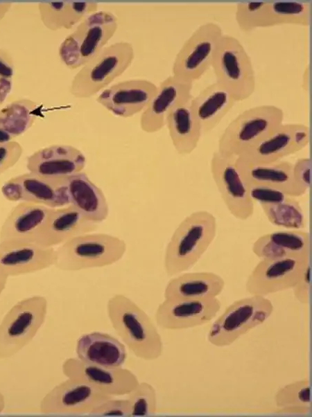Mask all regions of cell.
<instances>
[{
	"label": "cell",
	"mask_w": 312,
	"mask_h": 417,
	"mask_svg": "<svg viewBox=\"0 0 312 417\" xmlns=\"http://www.w3.org/2000/svg\"><path fill=\"white\" fill-rule=\"evenodd\" d=\"M106 310L112 328L137 357L151 361L162 355V339L155 323L134 301L115 294L108 299Z\"/></svg>",
	"instance_id": "obj_1"
},
{
	"label": "cell",
	"mask_w": 312,
	"mask_h": 417,
	"mask_svg": "<svg viewBox=\"0 0 312 417\" xmlns=\"http://www.w3.org/2000/svg\"><path fill=\"white\" fill-rule=\"evenodd\" d=\"M216 232V219L207 211H194L182 220L166 247V275L175 276L193 267L213 242Z\"/></svg>",
	"instance_id": "obj_2"
},
{
	"label": "cell",
	"mask_w": 312,
	"mask_h": 417,
	"mask_svg": "<svg viewBox=\"0 0 312 417\" xmlns=\"http://www.w3.org/2000/svg\"><path fill=\"white\" fill-rule=\"evenodd\" d=\"M127 250L125 241L103 233L77 236L55 249L54 266L63 271L103 267L120 260Z\"/></svg>",
	"instance_id": "obj_3"
},
{
	"label": "cell",
	"mask_w": 312,
	"mask_h": 417,
	"mask_svg": "<svg viewBox=\"0 0 312 417\" xmlns=\"http://www.w3.org/2000/svg\"><path fill=\"white\" fill-rule=\"evenodd\" d=\"M283 110L275 105H262L248 108L234 118L220 134L217 151L237 157L275 132L282 123Z\"/></svg>",
	"instance_id": "obj_4"
},
{
	"label": "cell",
	"mask_w": 312,
	"mask_h": 417,
	"mask_svg": "<svg viewBox=\"0 0 312 417\" xmlns=\"http://www.w3.org/2000/svg\"><path fill=\"white\" fill-rule=\"evenodd\" d=\"M117 28V17L113 13L101 10L90 14L61 42V61L72 70L82 67L105 48Z\"/></svg>",
	"instance_id": "obj_5"
},
{
	"label": "cell",
	"mask_w": 312,
	"mask_h": 417,
	"mask_svg": "<svg viewBox=\"0 0 312 417\" xmlns=\"http://www.w3.org/2000/svg\"><path fill=\"white\" fill-rule=\"evenodd\" d=\"M134 57V48L128 42H117L105 47L74 76L69 88L71 94L76 98L93 96L121 76Z\"/></svg>",
	"instance_id": "obj_6"
},
{
	"label": "cell",
	"mask_w": 312,
	"mask_h": 417,
	"mask_svg": "<svg viewBox=\"0 0 312 417\" xmlns=\"http://www.w3.org/2000/svg\"><path fill=\"white\" fill-rule=\"evenodd\" d=\"M211 67L216 82L238 101L251 96L255 90V73L250 57L241 42L225 35L214 52Z\"/></svg>",
	"instance_id": "obj_7"
},
{
	"label": "cell",
	"mask_w": 312,
	"mask_h": 417,
	"mask_svg": "<svg viewBox=\"0 0 312 417\" xmlns=\"http://www.w3.org/2000/svg\"><path fill=\"white\" fill-rule=\"evenodd\" d=\"M273 310L272 303L266 296L251 295L236 300L211 324L207 340L216 347L228 346L263 323Z\"/></svg>",
	"instance_id": "obj_8"
},
{
	"label": "cell",
	"mask_w": 312,
	"mask_h": 417,
	"mask_svg": "<svg viewBox=\"0 0 312 417\" xmlns=\"http://www.w3.org/2000/svg\"><path fill=\"white\" fill-rule=\"evenodd\" d=\"M48 302L40 295L16 303L0 323V360L19 352L35 337L45 321Z\"/></svg>",
	"instance_id": "obj_9"
},
{
	"label": "cell",
	"mask_w": 312,
	"mask_h": 417,
	"mask_svg": "<svg viewBox=\"0 0 312 417\" xmlns=\"http://www.w3.org/2000/svg\"><path fill=\"white\" fill-rule=\"evenodd\" d=\"M312 4L306 1H243L236 3L235 19L241 30L279 25L308 26L311 22Z\"/></svg>",
	"instance_id": "obj_10"
},
{
	"label": "cell",
	"mask_w": 312,
	"mask_h": 417,
	"mask_svg": "<svg viewBox=\"0 0 312 417\" xmlns=\"http://www.w3.org/2000/svg\"><path fill=\"white\" fill-rule=\"evenodd\" d=\"M223 35L221 27L214 22L199 26L183 43L173 63V76L193 84L211 67L213 57Z\"/></svg>",
	"instance_id": "obj_11"
},
{
	"label": "cell",
	"mask_w": 312,
	"mask_h": 417,
	"mask_svg": "<svg viewBox=\"0 0 312 417\" xmlns=\"http://www.w3.org/2000/svg\"><path fill=\"white\" fill-rule=\"evenodd\" d=\"M310 265V256L261 259L249 274L246 291L251 295L266 296L292 289Z\"/></svg>",
	"instance_id": "obj_12"
},
{
	"label": "cell",
	"mask_w": 312,
	"mask_h": 417,
	"mask_svg": "<svg viewBox=\"0 0 312 417\" xmlns=\"http://www.w3.org/2000/svg\"><path fill=\"white\" fill-rule=\"evenodd\" d=\"M111 398L113 396L86 382L67 378L43 397L40 411L50 415H89L94 408Z\"/></svg>",
	"instance_id": "obj_13"
},
{
	"label": "cell",
	"mask_w": 312,
	"mask_h": 417,
	"mask_svg": "<svg viewBox=\"0 0 312 417\" xmlns=\"http://www.w3.org/2000/svg\"><path fill=\"white\" fill-rule=\"evenodd\" d=\"M236 158L214 152L210 171L227 210L236 219L246 220L254 213V202L236 166Z\"/></svg>",
	"instance_id": "obj_14"
},
{
	"label": "cell",
	"mask_w": 312,
	"mask_h": 417,
	"mask_svg": "<svg viewBox=\"0 0 312 417\" xmlns=\"http://www.w3.org/2000/svg\"><path fill=\"white\" fill-rule=\"evenodd\" d=\"M309 127L302 123H282L265 139L243 151L236 160L247 163H269L304 149L309 143Z\"/></svg>",
	"instance_id": "obj_15"
},
{
	"label": "cell",
	"mask_w": 312,
	"mask_h": 417,
	"mask_svg": "<svg viewBox=\"0 0 312 417\" xmlns=\"http://www.w3.org/2000/svg\"><path fill=\"white\" fill-rule=\"evenodd\" d=\"M64 179H47L28 172L7 180L1 191L4 198L10 202L60 208L69 205Z\"/></svg>",
	"instance_id": "obj_16"
},
{
	"label": "cell",
	"mask_w": 312,
	"mask_h": 417,
	"mask_svg": "<svg viewBox=\"0 0 312 417\" xmlns=\"http://www.w3.org/2000/svg\"><path fill=\"white\" fill-rule=\"evenodd\" d=\"M221 303L216 298L198 299H164L155 314L156 324L166 330H182L202 326L220 311Z\"/></svg>",
	"instance_id": "obj_17"
},
{
	"label": "cell",
	"mask_w": 312,
	"mask_h": 417,
	"mask_svg": "<svg viewBox=\"0 0 312 417\" xmlns=\"http://www.w3.org/2000/svg\"><path fill=\"white\" fill-rule=\"evenodd\" d=\"M64 376L86 382L110 396L127 395L139 383L135 374L122 367H105L85 363L77 357L66 359Z\"/></svg>",
	"instance_id": "obj_18"
},
{
	"label": "cell",
	"mask_w": 312,
	"mask_h": 417,
	"mask_svg": "<svg viewBox=\"0 0 312 417\" xmlns=\"http://www.w3.org/2000/svg\"><path fill=\"white\" fill-rule=\"evenodd\" d=\"M55 248L32 242H0V274L7 277L31 274L55 265Z\"/></svg>",
	"instance_id": "obj_19"
},
{
	"label": "cell",
	"mask_w": 312,
	"mask_h": 417,
	"mask_svg": "<svg viewBox=\"0 0 312 417\" xmlns=\"http://www.w3.org/2000/svg\"><path fill=\"white\" fill-rule=\"evenodd\" d=\"M157 86L144 79L119 82L103 90L96 98L98 103L114 115L131 117L147 107Z\"/></svg>",
	"instance_id": "obj_20"
},
{
	"label": "cell",
	"mask_w": 312,
	"mask_h": 417,
	"mask_svg": "<svg viewBox=\"0 0 312 417\" xmlns=\"http://www.w3.org/2000/svg\"><path fill=\"white\" fill-rule=\"evenodd\" d=\"M85 165L83 153L69 145L45 147L26 158L28 172L51 179H62L80 172Z\"/></svg>",
	"instance_id": "obj_21"
},
{
	"label": "cell",
	"mask_w": 312,
	"mask_h": 417,
	"mask_svg": "<svg viewBox=\"0 0 312 417\" xmlns=\"http://www.w3.org/2000/svg\"><path fill=\"white\" fill-rule=\"evenodd\" d=\"M193 84L182 82L173 76L162 80L140 117V127L146 133H155L166 124L168 113L180 104L190 101Z\"/></svg>",
	"instance_id": "obj_22"
},
{
	"label": "cell",
	"mask_w": 312,
	"mask_h": 417,
	"mask_svg": "<svg viewBox=\"0 0 312 417\" xmlns=\"http://www.w3.org/2000/svg\"><path fill=\"white\" fill-rule=\"evenodd\" d=\"M97 228L98 224L87 220L71 206L52 208L35 243L55 248L77 236L92 233Z\"/></svg>",
	"instance_id": "obj_23"
},
{
	"label": "cell",
	"mask_w": 312,
	"mask_h": 417,
	"mask_svg": "<svg viewBox=\"0 0 312 417\" xmlns=\"http://www.w3.org/2000/svg\"><path fill=\"white\" fill-rule=\"evenodd\" d=\"M51 208L33 203L19 202L1 225L0 242L35 243Z\"/></svg>",
	"instance_id": "obj_24"
},
{
	"label": "cell",
	"mask_w": 312,
	"mask_h": 417,
	"mask_svg": "<svg viewBox=\"0 0 312 417\" xmlns=\"http://www.w3.org/2000/svg\"><path fill=\"white\" fill-rule=\"evenodd\" d=\"M69 206L78 211L87 220L98 224L109 214L106 197L87 175L80 172L64 179Z\"/></svg>",
	"instance_id": "obj_25"
},
{
	"label": "cell",
	"mask_w": 312,
	"mask_h": 417,
	"mask_svg": "<svg viewBox=\"0 0 312 417\" xmlns=\"http://www.w3.org/2000/svg\"><path fill=\"white\" fill-rule=\"evenodd\" d=\"M236 166L246 184L266 186L297 197L305 193L297 184L293 163L281 160L269 163H247L236 160Z\"/></svg>",
	"instance_id": "obj_26"
},
{
	"label": "cell",
	"mask_w": 312,
	"mask_h": 417,
	"mask_svg": "<svg viewBox=\"0 0 312 417\" xmlns=\"http://www.w3.org/2000/svg\"><path fill=\"white\" fill-rule=\"evenodd\" d=\"M77 358L90 364L121 367L127 358L125 345L113 336L101 332L81 335L76 346Z\"/></svg>",
	"instance_id": "obj_27"
},
{
	"label": "cell",
	"mask_w": 312,
	"mask_h": 417,
	"mask_svg": "<svg viewBox=\"0 0 312 417\" xmlns=\"http://www.w3.org/2000/svg\"><path fill=\"white\" fill-rule=\"evenodd\" d=\"M224 287V279L211 272L181 273L168 281L164 296L168 299L216 298Z\"/></svg>",
	"instance_id": "obj_28"
},
{
	"label": "cell",
	"mask_w": 312,
	"mask_h": 417,
	"mask_svg": "<svg viewBox=\"0 0 312 417\" xmlns=\"http://www.w3.org/2000/svg\"><path fill=\"white\" fill-rule=\"evenodd\" d=\"M252 250L260 260L310 256L311 238L302 230L275 231L259 236Z\"/></svg>",
	"instance_id": "obj_29"
},
{
	"label": "cell",
	"mask_w": 312,
	"mask_h": 417,
	"mask_svg": "<svg viewBox=\"0 0 312 417\" xmlns=\"http://www.w3.org/2000/svg\"><path fill=\"white\" fill-rule=\"evenodd\" d=\"M236 103L232 95L216 82L193 97L190 105L200 123L202 134L214 129Z\"/></svg>",
	"instance_id": "obj_30"
},
{
	"label": "cell",
	"mask_w": 312,
	"mask_h": 417,
	"mask_svg": "<svg viewBox=\"0 0 312 417\" xmlns=\"http://www.w3.org/2000/svg\"><path fill=\"white\" fill-rule=\"evenodd\" d=\"M190 101L174 107L166 118L165 125L173 145L182 155L191 154L202 134L200 123L191 109Z\"/></svg>",
	"instance_id": "obj_31"
},
{
	"label": "cell",
	"mask_w": 312,
	"mask_h": 417,
	"mask_svg": "<svg viewBox=\"0 0 312 417\" xmlns=\"http://www.w3.org/2000/svg\"><path fill=\"white\" fill-rule=\"evenodd\" d=\"M96 2L87 1H42L37 5L40 19L48 29H71L87 16L97 11Z\"/></svg>",
	"instance_id": "obj_32"
},
{
	"label": "cell",
	"mask_w": 312,
	"mask_h": 417,
	"mask_svg": "<svg viewBox=\"0 0 312 417\" xmlns=\"http://www.w3.org/2000/svg\"><path fill=\"white\" fill-rule=\"evenodd\" d=\"M40 111L39 105L32 100H14L0 109V128L14 139L31 127Z\"/></svg>",
	"instance_id": "obj_33"
},
{
	"label": "cell",
	"mask_w": 312,
	"mask_h": 417,
	"mask_svg": "<svg viewBox=\"0 0 312 417\" xmlns=\"http://www.w3.org/2000/svg\"><path fill=\"white\" fill-rule=\"evenodd\" d=\"M268 221L273 225L288 230L305 227V217L297 199L286 195L277 201L260 205Z\"/></svg>",
	"instance_id": "obj_34"
},
{
	"label": "cell",
	"mask_w": 312,
	"mask_h": 417,
	"mask_svg": "<svg viewBox=\"0 0 312 417\" xmlns=\"http://www.w3.org/2000/svg\"><path fill=\"white\" fill-rule=\"evenodd\" d=\"M310 392L307 379L296 380L284 386L275 397L278 411L298 416L308 414L311 409Z\"/></svg>",
	"instance_id": "obj_35"
},
{
	"label": "cell",
	"mask_w": 312,
	"mask_h": 417,
	"mask_svg": "<svg viewBox=\"0 0 312 417\" xmlns=\"http://www.w3.org/2000/svg\"><path fill=\"white\" fill-rule=\"evenodd\" d=\"M130 403L131 416H151L157 411V393L152 384L146 382H139L127 394Z\"/></svg>",
	"instance_id": "obj_36"
},
{
	"label": "cell",
	"mask_w": 312,
	"mask_h": 417,
	"mask_svg": "<svg viewBox=\"0 0 312 417\" xmlns=\"http://www.w3.org/2000/svg\"><path fill=\"white\" fill-rule=\"evenodd\" d=\"M98 416H131V409L127 398H111L94 408L89 414Z\"/></svg>",
	"instance_id": "obj_37"
},
{
	"label": "cell",
	"mask_w": 312,
	"mask_h": 417,
	"mask_svg": "<svg viewBox=\"0 0 312 417\" xmlns=\"http://www.w3.org/2000/svg\"><path fill=\"white\" fill-rule=\"evenodd\" d=\"M23 152L21 145L15 141L0 145V175L17 164Z\"/></svg>",
	"instance_id": "obj_38"
},
{
	"label": "cell",
	"mask_w": 312,
	"mask_h": 417,
	"mask_svg": "<svg viewBox=\"0 0 312 417\" xmlns=\"http://www.w3.org/2000/svg\"><path fill=\"white\" fill-rule=\"evenodd\" d=\"M311 161L309 158H300L293 163L295 180L300 188L306 193L311 184Z\"/></svg>",
	"instance_id": "obj_39"
},
{
	"label": "cell",
	"mask_w": 312,
	"mask_h": 417,
	"mask_svg": "<svg viewBox=\"0 0 312 417\" xmlns=\"http://www.w3.org/2000/svg\"><path fill=\"white\" fill-rule=\"evenodd\" d=\"M311 288V265L306 269L304 275L293 287V292L295 299L302 304L309 303Z\"/></svg>",
	"instance_id": "obj_40"
},
{
	"label": "cell",
	"mask_w": 312,
	"mask_h": 417,
	"mask_svg": "<svg viewBox=\"0 0 312 417\" xmlns=\"http://www.w3.org/2000/svg\"><path fill=\"white\" fill-rule=\"evenodd\" d=\"M14 70V61L10 53L0 48V78L12 80Z\"/></svg>",
	"instance_id": "obj_41"
},
{
	"label": "cell",
	"mask_w": 312,
	"mask_h": 417,
	"mask_svg": "<svg viewBox=\"0 0 312 417\" xmlns=\"http://www.w3.org/2000/svg\"><path fill=\"white\" fill-rule=\"evenodd\" d=\"M12 88V80L0 78V107L4 103Z\"/></svg>",
	"instance_id": "obj_42"
},
{
	"label": "cell",
	"mask_w": 312,
	"mask_h": 417,
	"mask_svg": "<svg viewBox=\"0 0 312 417\" xmlns=\"http://www.w3.org/2000/svg\"><path fill=\"white\" fill-rule=\"evenodd\" d=\"M12 6L11 2L0 1V21L6 15Z\"/></svg>",
	"instance_id": "obj_43"
},
{
	"label": "cell",
	"mask_w": 312,
	"mask_h": 417,
	"mask_svg": "<svg viewBox=\"0 0 312 417\" xmlns=\"http://www.w3.org/2000/svg\"><path fill=\"white\" fill-rule=\"evenodd\" d=\"M13 141L12 137L0 128V145Z\"/></svg>",
	"instance_id": "obj_44"
},
{
	"label": "cell",
	"mask_w": 312,
	"mask_h": 417,
	"mask_svg": "<svg viewBox=\"0 0 312 417\" xmlns=\"http://www.w3.org/2000/svg\"><path fill=\"white\" fill-rule=\"evenodd\" d=\"M7 281H8V278L0 274V295L2 293V292L4 290V289L6 288V284H7Z\"/></svg>",
	"instance_id": "obj_45"
},
{
	"label": "cell",
	"mask_w": 312,
	"mask_h": 417,
	"mask_svg": "<svg viewBox=\"0 0 312 417\" xmlns=\"http://www.w3.org/2000/svg\"><path fill=\"white\" fill-rule=\"evenodd\" d=\"M6 407V400L3 394L0 391V414L3 412Z\"/></svg>",
	"instance_id": "obj_46"
}]
</instances>
